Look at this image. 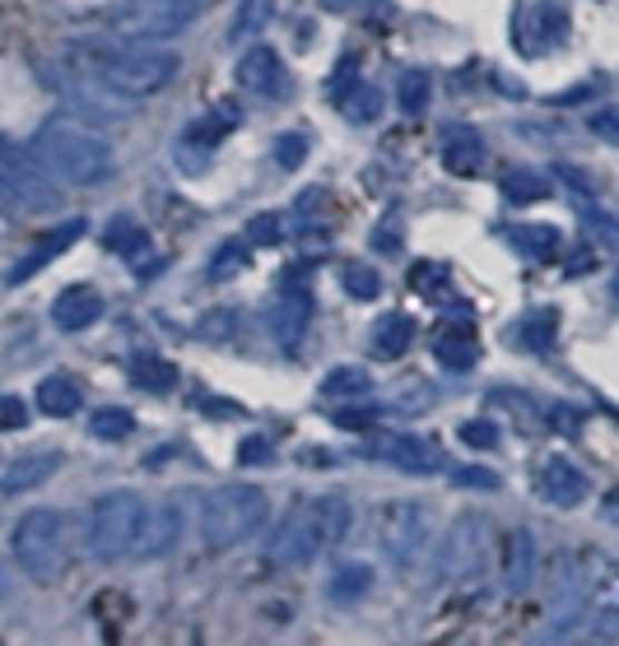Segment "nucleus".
Instances as JSON below:
<instances>
[{"label": "nucleus", "instance_id": "7", "mask_svg": "<svg viewBox=\"0 0 619 646\" xmlns=\"http://www.w3.org/2000/svg\"><path fill=\"white\" fill-rule=\"evenodd\" d=\"M373 535H377L382 554L401 567H420L429 558V545H433L424 503H382L373 511Z\"/></svg>", "mask_w": 619, "mask_h": 646}, {"label": "nucleus", "instance_id": "37", "mask_svg": "<svg viewBox=\"0 0 619 646\" xmlns=\"http://www.w3.org/2000/svg\"><path fill=\"white\" fill-rule=\"evenodd\" d=\"M461 443L489 451V447H499V428L489 424V419H471V424H461Z\"/></svg>", "mask_w": 619, "mask_h": 646}, {"label": "nucleus", "instance_id": "33", "mask_svg": "<svg viewBox=\"0 0 619 646\" xmlns=\"http://www.w3.org/2000/svg\"><path fill=\"white\" fill-rule=\"evenodd\" d=\"M75 238H80V223H66L61 232H51V238H47V242L38 247V256H33V261H23V266L14 270V279H23V275H33V270H38L42 261H51V256H57V251H66V247H70Z\"/></svg>", "mask_w": 619, "mask_h": 646}, {"label": "nucleus", "instance_id": "12", "mask_svg": "<svg viewBox=\"0 0 619 646\" xmlns=\"http://www.w3.org/2000/svg\"><path fill=\"white\" fill-rule=\"evenodd\" d=\"M234 80H238V89L252 93V98H275L279 85H285V61H279L275 47H252V51H243Z\"/></svg>", "mask_w": 619, "mask_h": 646}, {"label": "nucleus", "instance_id": "4", "mask_svg": "<svg viewBox=\"0 0 619 646\" xmlns=\"http://www.w3.org/2000/svg\"><path fill=\"white\" fill-rule=\"evenodd\" d=\"M271 498L256 484H224L200 507V539L210 549H234L266 526Z\"/></svg>", "mask_w": 619, "mask_h": 646}, {"label": "nucleus", "instance_id": "16", "mask_svg": "<svg viewBox=\"0 0 619 646\" xmlns=\"http://www.w3.org/2000/svg\"><path fill=\"white\" fill-rule=\"evenodd\" d=\"M177 539H183V511L173 503L164 507H149L145 511V526H140V539H136V558H159L168 554Z\"/></svg>", "mask_w": 619, "mask_h": 646}, {"label": "nucleus", "instance_id": "18", "mask_svg": "<svg viewBox=\"0 0 619 646\" xmlns=\"http://www.w3.org/2000/svg\"><path fill=\"white\" fill-rule=\"evenodd\" d=\"M480 163H484V140L475 131H466V126H448V136H443V168L456 172V177H471Z\"/></svg>", "mask_w": 619, "mask_h": 646}, {"label": "nucleus", "instance_id": "25", "mask_svg": "<svg viewBox=\"0 0 619 646\" xmlns=\"http://www.w3.org/2000/svg\"><path fill=\"white\" fill-rule=\"evenodd\" d=\"M429 98H433V80H429V70H405L401 80H396V102H401V112L420 117V112L429 108Z\"/></svg>", "mask_w": 619, "mask_h": 646}, {"label": "nucleus", "instance_id": "42", "mask_svg": "<svg viewBox=\"0 0 619 646\" xmlns=\"http://www.w3.org/2000/svg\"><path fill=\"white\" fill-rule=\"evenodd\" d=\"M271 456V443H266V437H247V443L238 447V460L243 465H256V460H266Z\"/></svg>", "mask_w": 619, "mask_h": 646}, {"label": "nucleus", "instance_id": "2", "mask_svg": "<svg viewBox=\"0 0 619 646\" xmlns=\"http://www.w3.org/2000/svg\"><path fill=\"white\" fill-rule=\"evenodd\" d=\"M350 521H354V511L345 498H313V503L294 507L279 521V530L271 535V563H279V567L313 563L317 554L341 545L350 535Z\"/></svg>", "mask_w": 619, "mask_h": 646}, {"label": "nucleus", "instance_id": "6", "mask_svg": "<svg viewBox=\"0 0 619 646\" xmlns=\"http://www.w3.org/2000/svg\"><path fill=\"white\" fill-rule=\"evenodd\" d=\"M145 498L131 488H117V494H102L89 507V554L94 558H126L136 554V539L145 526Z\"/></svg>", "mask_w": 619, "mask_h": 646}, {"label": "nucleus", "instance_id": "46", "mask_svg": "<svg viewBox=\"0 0 619 646\" xmlns=\"http://www.w3.org/2000/svg\"><path fill=\"white\" fill-rule=\"evenodd\" d=\"M601 511H606V521L619 526V488H610V494H606V507H601Z\"/></svg>", "mask_w": 619, "mask_h": 646}, {"label": "nucleus", "instance_id": "17", "mask_svg": "<svg viewBox=\"0 0 619 646\" xmlns=\"http://www.w3.org/2000/svg\"><path fill=\"white\" fill-rule=\"evenodd\" d=\"M98 317H102V294L89 289V284H70V289L57 294V302H51V321L61 330H85Z\"/></svg>", "mask_w": 619, "mask_h": 646}, {"label": "nucleus", "instance_id": "39", "mask_svg": "<svg viewBox=\"0 0 619 646\" xmlns=\"http://www.w3.org/2000/svg\"><path fill=\"white\" fill-rule=\"evenodd\" d=\"M247 251H252V247H247L243 238H238V242H224V251L210 261V275H228L234 266H243V261H247Z\"/></svg>", "mask_w": 619, "mask_h": 646}, {"label": "nucleus", "instance_id": "15", "mask_svg": "<svg viewBox=\"0 0 619 646\" xmlns=\"http://www.w3.org/2000/svg\"><path fill=\"white\" fill-rule=\"evenodd\" d=\"M563 33H569V10L563 6H531L522 19H518V42L522 51H546V47H559Z\"/></svg>", "mask_w": 619, "mask_h": 646}, {"label": "nucleus", "instance_id": "35", "mask_svg": "<svg viewBox=\"0 0 619 646\" xmlns=\"http://www.w3.org/2000/svg\"><path fill=\"white\" fill-rule=\"evenodd\" d=\"M145 228L136 223V219H117L112 228H108V247L112 251H121V256H136V251H145Z\"/></svg>", "mask_w": 619, "mask_h": 646}, {"label": "nucleus", "instance_id": "10", "mask_svg": "<svg viewBox=\"0 0 619 646\" xmlns=\"http://www.w3.org/2000/svg\"><path fill=\"white\" fill-rule=\"evenodd\" d=\"M369 456L392 465V470H405V475H433L443 465V447L433 437H415V433H386L369 447Z\"/></svg>", "mask_w": 619, "mask_h": 646}, {"label": "nucleus", "instance_id": "47", "mask_svg": "<svg viewBox=\"0 0 619 646\" xmlns=\"http://www.w3.org/2000/svg\"><path fill=\"white\" fill-rule=\"evenodd\" d=\"M326 10H350V6H358V0H322Z\"/></svg>", "mask_w": 619, "mask_h": 646}, {"label": "nucleus", "instance_id": "36", "mask_svg": "<svg viewBox=\"0 0 619 646\" xmlns=\"http://www.w3.org/2000/svg\"><path fill=\"white\" fill-rule=\"evenodd\" d=\"M341 108H345V117H354V121H373V117L382 112V98H377L369 85H358V89L345 93Z\"/></svg>", "mask_w": 619, "mask_h": 646}, {"label": "nucleus", "instance_id": "48", "mask_svg": "<svg viewBox=\"0 0 619 646\" xmlns=\"http://www.w3.org/2000/svg\"><path fill=\"white\" fill-rule=\"evenodd\" d=\"M615 298H619V275H615Z\"/></svg>", "mask_w": 619, "mask_h": 646}, {"label": "nucleus", "instance_id": "45", "mask_svg": "<svg viewBox=\"0 0 619 646\" xmlns=\"http://www.w3.org/2000/svg\"><path fill=\"white\" fill-rule=\"evenodd\" d=\"M559 172H563V182H569L573 191H591V182H587V177H582L578 168H559Z\"/></svg>", "mask_w": 619, "mask_h": 646}, {"label": "nucleus", "instance_id": "23", "mask_svg": "<svg viewBox=\"0 0 619 646\" xmlns=\"http://www.w3.org/2000/svg\"><path fill=\"white\" fill-rule=\"evenodd\" d=\"M508 238L518 242L531 261H554L559 256V228H550V223H518Z\"/></svg>", "mask_w": 619, "mask_h": 646}, {"label": "nucleus", "instance_id": "1", "mask_svg": "<svg viewBox=\"0 0 619 646\" xmlns=\"http://www.w3.org/2000/svg\"><path fill=\"white\" fill-rule=\"evenodd\" d=\"M89 57H94L89 61L94 80H102V89H108V93L131 98V102L164 93L177 80V70H183V57H177V51H164V47H154V42L94 47Z\"/></svg>", "mask_w": 619, "mask_h": 646}, {"label": "nucleus", "instance_id": "13", "mask_svg": "<svg viewBox=\"0 0 619 646\" xmlns=\"http://www.w3.org/2000/svg\"><path fill=\"white\" fill-rule=\"evenodd\" d=\"M307 321H313V298H307V289H298V284H289L271 307V335L285 349H298L303 335H307Z\"/></svg>", "mask_w": 619, "mask_h": 646}, {"label": "nucleus", "instance_id": "44", "mask_svg": "<svg viewBox=\"0 0 619 646\" xmlns=\"http://www.w3.org/2000/svg\"><path fill=\"white\" fill-rule=\"evenodd\" d=\"M554 419H559V428L569 433V437H578V433H582V419L573 415V409H563V405H559V409H554Z\"/></svg>", "mask_w": 619, "mask_h": 646}, {"label": "nucleus", "instance_id": "31", "mask_svg": "<svg viewBox=\"0 0 619 646\" xmlns=\"http://www.w3.org/2000/svg\"><path fill=\"white\" fill-rule=\"evenodd\" d=\"M89 433L94 437H102V443H121V437H131L136 433V419L126 415V409H98V415L89 419Z\"/></svg>", "mask_w": 619, "mask_h": 646}, {"label": "nucleus", "instance_id": "24", "mask_svg": "<svg viewBox=\"0 0 619 646\" xmlns=\"http://www.w3.org/2000/svg\"><path fill=\"white\" fill-rule=\"evenodd\" d=\"M38 405H42V415L66 419V415H75V409H80V386H75L70 377H47L38 386Z\"/></svg>", "mask_w": 619, "mask_h": 646}, {"label": "nucleus", "instance_id": "9", "mask_svg": "<svg viewBox=\"0 0 619 646\" xmlns=\"http://www.w3.org/2000/svg\"><path fill=\"white\" fill-rule=\"evenodd\" d=\"M484 545H489V530L480 516H456L443 549H438V567H443L448 582H475L484 573Z\"/></svg>", "mask_w": 619, "mask_h": 646}, {"label": "nucleus", "instance_id": "29", "mask_svg": "<svg viewBox=\"0 0 619 646\" xmlns=\"http://www.w3.org/2000/svg\"><path fill=\"white\" fill-rule=\"evenodd\" d=\"M578 219H582V232L597 247H610V251H619V219L615 215H606V210H597V205H587V210H578Z\"/></svg>", "mask_w": 619, "mask_h": 646}, {"label": "nucleus", "instance_id": "21", "mask_svg": "<svg viewBox=\"0 0 619 646\" xmlns=\"http://www.w3.org/2000/svg\"><path fill=\"white\" fill-rule=\"evenodd\" d=\"M131 381L140 386V391L149 396H164L177 386V368H173V358H159V354H136L131 358Z\"/></svg>", "mask_w": 619, "mask_h": 646}, {"label": "nucleus", "instance_id": "34", "mask_svg": "<svg viewBox=\"0 0 619 646\" xmlns=\"http://www.w3.org/2000/svg\"><path fill=\"white\" fill-rule=\"evenodd\" d=\"M279 232H285V219L279 215H256L243 228V242L247 247H279Z\"/></svg>", "mask_w": 619, "mask_h": 646}, {"label": "nucleus", "instance_id": "3", "mask_svg": "<svg viewBox=\"0 0 619 646\" xmlns=\"http://www.w3.org/2000/svg\"><path fill=\"white\" fill-rule=\"evenodd\" d=\"M33 153H38V163L51 177H61L66 187H102L117 172L112 149L102 140H94V136H85V131H75V126H47V131L33 140Z\"/></svg>", "mask_w": 619, "mask_h": 646}, {"label": "nucleus", "instance_id": "27", "mask_svg": "<svg viewBox=\"0 0 619 646\" xmlns=\"http://www.w3.org/2000/svg\"><path fill=\"white\" fill-rule=\"evenodd\" d=\"M51 465H57V456H29V460H19L14 470L0 479V494H23V488H33L51 475Z\"/></svg>", "mask_w": 619, "mask_h": 646}, {"label": "nucleus", "instance_id": "30", "mask_svg": "<svg viewBox=\"0 0 619 646\" xmlns=\"http://www.w3.org/2000/svg\"><path fill=\"white\" fill-rule=\"evenodd\" d=\"M518 335H522L527 349H550L554 335H559V312H554V307H546V312H531Z\"/></svg>", "mask_w": 619, "mask_h": 646}, {"label": "nucleus", "instance_id": "43", "mask_svg": "<svg viewBox=\"0 0 619 646\" xmlns=\"http://www.w3.org/2000/svg\"><path fill=\"white\" fill-rule=\"evenodd\" d=\"M19 424H23V405L6 396L0 400V428H19Z\"/></svg>", "mask_w": 619, "mask_h": 646}, {"label": "nucleus", "instance_id": "32", "mask_svg": "<svg viewBox=\"0 0 619 646\" xmlns=\"http://www.w3.org/2000/svg\"><path fill=\"white\" fill-rule=\"evenodd\" d=\"M341 279H345V294L358 298V302H373V298L382 294V279H377L373 266H345Z\"/></svg>", "mask_w": 619, "mask_h": 646}, {"label": "nucleus", "instance_id": "20", "mask_svg": "<svg viewBox=\"0 0 619 646\" xmlns=\"http://www.w3.org/2000/svg\"><path fill=\"white\" fill-rule=\"evenodd\" d=\"M503 577L512 590H527L536 577V545L527 530H512L508 535V549H503Z\"/></svg>", "mask_w": 619, "mask_h": 646}, {"label": "nucleus", "instance_id": "40", "mask_svg": "<svg viewBox=\"0 0 619 646\" xmlns=\"http://www.w3.org/2000/svg\"><path fill=\"white\" fill-rule=\"evenodd\" d=\"M591 131H597L601 140H610V145H619V112H597L591 117Z\"/></svg>", "mask_w": 619, "mask_h": 646}, {"label": "nucleus", "instance_id": "14", "mask_svg": "<svg viewBox=\"0 0 619 646\" xmlns=\"http://www.w3.org/2000/svg\"><path fill=\"white\" fill-rule=\"evenodd\" d=\"M433 354L448 372H471L480 364V340H475V321H448L433 335Z\"/></svg>", "mask_w": 619, "mask_h": 646}, {"label": "nucleus", "instance_id": "28", "mask_svg": "<svg viewBox=\"0 0 619 646\" xmlns=\"http://www.w3.org/2000/svg\"><path fill=\"white\" fill-rule=\"evenodd\" d=\"M503 196L508 200H518V205H531V200H546L550 196V177H540V172H522V168H512L503 177Z\"/></svg>", "mask_w": 619, "mask_h": 646}, {"label": "nucleus", "instance_id": "22", "mask_svg": "<svg viewBox=\"0 0 619 646\" xmlns=\"http://www.w3.org/2000/svg\"><path fill=\"white\" fill-rule=\"evenodd\" d=\"M369 391H373V377L364 368H335L317 386L322 400H358V396H369Z\"/></svg>", "mask_w": 619, "mask_h": 646}, {"label": "nucleus", "instance_id": "5", "mask_svg": "<svg viewBox=\"0 0 619 646\" xmlns=\"http://www.w3.org/2000/svg\"><path fill=\"white\" fill-rule=\"evenodd\" d=\"M102 19L126 42H164L200 19V0H117Z\"/></svg>", "mask_w": 619, "mask_h": 646}, {"label": "nucleus", "instance_id": "8", "mask_svg": "<svg viewBox=\"0 0 619 646\" xmlns=\"http://www.w3.org/2000/svg\"><path fill=\"white\" fill-rule=\"evenodd\" d=\"M14 558L23 563V573L47 582L66 567V516L57 511H29L14 526Z\"/></svg>", "mask_w": 619, "mask_h": 646}, {"label": "nucleus", "instance_id": "41", "mask_svg": "<svg viewBox=\"0 0 619 646\" xmlns=\"http://www.w3.org/2000/svg\"><path fill=\"white\" fill-rule=\"evenodd\" d=\"M452 484H456V488H499V479L484 475V470H456Z\"/></svg>", "mask_w": 619, "mask_h": 646}, {"label": "nucleus", "instance_id": "38", "mask_svg": "<svg viewBox=\"0 0 619 646\" xmlns=\"http://www.w3.org/2000/svg\"><path fill=\"white\" fill-rule=\"evenodd\" d=\"M275 159L285 163V168H298L303 159H307V140L298 136V131H289V136H279V145H275Z\"/></svg>", "mask_w": 619, "mask_h": 646}, {"label": "nucleus", "instance_id": "19", "mask_svg": "<svg viewBox=\"0 0 619 646\" xmlns=\"http://www.w3.org/2000/svg\"><path fill=\"white\" fill-rule=\"evenodd\" d=\"M410 345H415V317H405V312L377 317V326H373V349L382 358H401Z\"/></svg>", "mask_w": 619, "mask_h": 646}, {"label": "nucleus", "instance_id": "11", "mask_svg": "<svg viewBox=\"0 0 619 646\" xmlns=\"http://www.w3.org/2000/svg\"><path fill=\"white\" fill-rule=\"evenodd\" d=\"M536 488H540V498H546L550 507H582L587 498V475L578 470L573 460H563V456H550L546 465L536 470Z\"/></svg>", "mask_w": 619, "mask_h": 646}, {"label": "nucleus", "instance_id": "26", "mask_svg": "<svg viewBox=\"0 0 619 646\" xmlns=\"http://www.w3.org/2000/svg\"><path fill=\"white\" fill-rule=\"evenodd\" d=\"M369 586H373V567L369 563H350V567H341V573L331 577V600L350 605L358 596H369Z\"/></svg>", "mask_w": 619, "mask_h": 646}]
</instances>
